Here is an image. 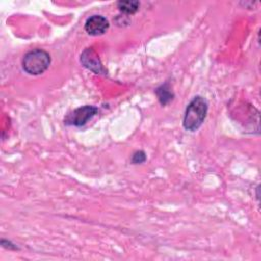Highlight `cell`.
<instances>
[{
	"label": "cell",
	"mask_w": 261,
	"mask_h": 261,
	"mask_svg": "<svg viewBox=\"0 0 261 261\" xmlns=\"http://www.w3.org/2000/svg\"><path fill=\"white\" fill-rule=\"evenodd\" d=\"M155 94L160 102L161 105L165 106L168 103H170L174 97V94L169 86V84L166 82L164 84H162L161 86H159L156 90H155Z\"/></svg>",
	"instance_id": "8992f818"
},
{
	"label": "cell",
	"mask_w": 261,
	"mask_h": 261,
	"mask_svg": "<svg viewBox=\"0 0 261 261\" xmlns=\"http://www.w3.org/2000/svg\"><path fill=\"white\" fill-rule=\"evenodd\" d=\"M117 8L126 14H133L139 10L140 2L136 0H120L116 3Z\"/></svg>",
	"instance_id": "52a82bcc"
},
{
	"label": "cell",
	"mask_w": 261,
	"mask_h": 261,
	"mask_svg": "<svg viewBox=\"0 0 261 261\" xmlns=\"http://www.w3.org/2000/svg\"><path fill=\"white\" fill-rule=\"evenodd\" d=\"M98 113V108L93 105H85L73 109L64 117L65 125L83 126Z\"/></svg>",
	"instance_id": "3957f363"
},
{
	"label": "cell",
	"mask_w": 261,
	"mask_h": 261,
	"mask_svg": "<svg viewBox=\"0 0 261 261\" xmlns=\"http://www.w3.org/2000/svg\"><path fill=\"white\" fill-rule=\"evenodd\" d=\"M51 63V57L43 49H33L27 52L22 58L23 70L31 75H39L47 70Z\"/></svg>",
	"instance_id": "7a4b0ae2"
},
{
	"label": "cell",
	"mask_w": 261,
	"mask_h": 261,
	"mask_svg": "<svg viewBox=\"0 0 261 261\" xmlns=\"http://www.w3.org/2000/svg\"><path fill=\"white\" fill-rule=\"evenodd\" d=\"M81 63L86 68L95 72L96 74H106L107 73L97 52L93 48H87L82 52Z\"/></svg>",
	"instance_id": "277c9868"
},
{
	"label": "cell",
	"mask_w": 261,
	"mask_h": 261,
	"mask_svg": "<svg viewBox=\"0 0 261 261\" xmlns=\"http://www.w3.org/2000/svg\"><path fill=\"white\" fill-rule=\"evenodd\" d=\"M109 28L108 20L102 15H92L85 22V31L91 36L103 35Z\"/></svg>",
	"instance_id": "5b68a950"
},
{
	"label": "cell",
	"mask_w": 261,
	"mask_h": 261,
	"mask_svg": "<svg viewBox=\"0 0 261 261\" xmlns=\"http://www.w3.org/2000/svg\"><path fill=\"white\" fill-rule=\"evenodd\" d=\"M146 154L144 151L140 150V151H136L133 156H132V163L133 164H140L146 161Z\"/></svg>",
	"instance_id": "ba28073f"
},
{
	"label": "cell",
	"mask_w": 261,
	"mask_h": 261,
	"mask_svg": "<svg viewBox=\"0 0 261 261\" xmlns=\"http://www.w3.org/2000/svg\"><path fill=\"white\" fill-rule=\"evenodd\" d=\"M207 100L202 96L194 97L186 108L182 119L184 127L190 132L197 130L204 122L207 115Z\"/></svg>",
	"instance_id": "6da1fadb"
},
{
	"label": "cell",
	"mask_w": 261,
	"mask_h": 261,
	"mask_svg": "<svg viewBox=\"0 0 261 261\" xmlns=\"http://www.w3.org/2000/svg\"><path fill=\"white\" fill-rule=\"evenodd\" d=\"M1 245H2V247L6 248L8 250H18V248L14 244H12L10 241H6L4 239L1 240Z\"/></svg>",
	"instance_id": "9c48e42d"
}]
</instances>
